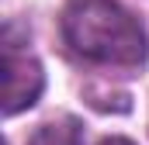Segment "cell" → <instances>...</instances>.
I'll return each mask as SVG.
<instances>
[{"label":"cell","instance_id":"cell-3","mask_svg":"<svg viewBox=\"0 0 149 145\" xmlns=\"http://www.w3.org/2000/svg\"><path fill=\"white\" fill-rule=\"evenodd\" d=\"M28 145H83V124L76 117H56V121H45L31 135Z\"/></svg>","mask_w":149,"mask_h":145},{"label":"cell","instance_id":"cell-4","mask_svg":"<svg viewBox=\"0 0 149 145\" xmlns=\"http://www.w3.org/2000/svg\"><path fill=\"white\" fill-rule=\"evenodd\" d=\"M101 145H135V142H128V138H121V135H111V138H104Z\"/></svg>","mask_w":149,"mask_h":145},{"label":"cell","instance_id":"cell-1","mask_svg":"<svg viewBox=\"0 0 149 145\" xmlns=\"http://www.w3.org/2000/svg\"><path fill=\"white\" fill-rule=\"evenodd\" d=\"M63 38L80 59L101 66H139L149 55L146 28L118 0H73L63 10Z\"/></svg>","mask_w":149,"mask_h":145},{"label":"cell","instance_id":"cell-2","mask_svg":"<svg viewBox=\"0 0 149 145\" xmlns=\"http://www.w3.org/2000/svg\"><path fill=\"white\" fill-rule=\"evenodd\" d=\"M0 52H3V114L14 117L38 104L45 90V72L28 48V35H21L17 24H3Z\"/></svg>","mask_w":149,"mask_h":145}]
</instances>
